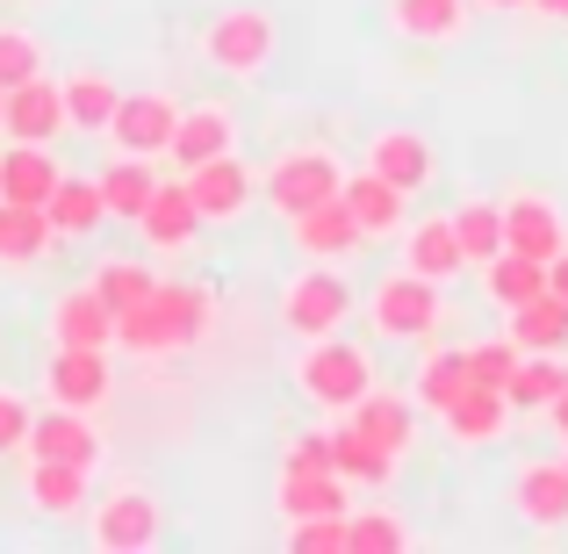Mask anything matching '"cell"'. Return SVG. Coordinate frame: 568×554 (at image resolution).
Instances as JSON below:
<instances>
[{
    "label": "cell",
    "mask_w": 568,
    "mask_h": 554,
    "mask_svg": "<svg viewBox=\"0 0 568 554\" xmlns=\"http://www.w3.org/2000/svg\"><path fill=\"white\" fill-rule=\"evenodd\" d=\"M58 87H65V123H72V130H87V138H109L123 87H115L109 72H65Z\"/></svg>",
    "instance_id": "30"
},
{
    "label": "cell",
    "mask_w": 568,
    "mask_h": 554,
    "mask_svg": "<svg viewBox=\"0 0 568 554\" xmlns=\"http://www.w3.org/2000/svg\"><path fill=\"white\" fill-rule=\"evenodd\" d=\"M29 425H37L29 396H22V389H0V461H8V454H29Z\"/></svg>",
    "instance_id": "43"
},
{
    "label": "cell",
    "mask_w": 568,
    "mask_h": 554,
    "mask_svg": "<svg viewBox=\"0 0 568 554\" xmlns=\"http://www.w3.org/2000/svg\"><path fill=\"white\" fill-rule=\"evenodd\" d=\"M532 14H547V22H568V0H532Z\"/></svg>",
    "instance_id": "47"
},
{
    "label": "cell",
    "mask_w": 568,
    "mask_h": 554,
    "mask_svg": "<svg viewBox=\"0 0 568 554\" xmlns=\"http://www.w3.org/2000/svg\"><path fill=\"white\" fill-rule=\"evenodd\" d=\"M65 181V167L51 159V144H8L0 152V202H51V188Z\"/></svg>",
    "instance_id": "24"
},
{
    "label": "cell",
    "mask_w": 568,
    "mask_h": 554,
    "mask_svg": "<svg viewBox=\"0 0 568 554\" xmlns=\"http://www.w3.org/2000/svg\"><path fill=\"white\" fill-rule=\"evenodd\" d=\"M152 194H159V173H152V159H130V152H123L109 173H101V202H109V223H138Z\"/></svg>",
    "instance_id": "34"
},
{
    "label": "cell",
    "mask_w": 568,
    "mask_h": 554,
    "mask_svg": "<svg viewBox=\"0 0 568 554\" xmlns=\"http://www.w3.org/2000/svg\"><path fill=\"white\" fill-rule=\"evenodd\" d=\"M43 396L65 403V411H101V403L115 396L109 346H51V361H43Z\"/></svg>",
    "instance_id": "9"
},
{
    "label": "cell",
    "mask_w": 568,
    "mask_h": 554,
    "mask_svg": "<svg viewBox=\"0 0 568 554\" xmlns=\"http://www.w3.org/2000/svg\"><path fill=\"white\" fill-rule=\"evenodd\" d=\"M511 339L518 353H568V295H532V303L511 310Z\"/></svg>",
    "instance_id": "33"
},
{
    "label": "cell",
    "mask_w": 568,
    "mask_h": 554,
    "mask_svg": "<svg viewBox=\"0 0 568 554\" xmlns=\"http://www.w3.org/2000/svg\"><path fill=\"white\" fill-rule=\"evenodd\" d=\"M43 72V43L22 22H0V87H22Z\"/></svg>",
    "instance_id": "41"
},
{
    "label": "cell",
    "mask_w": 568,
    "mask_h": 554,
    "mask_svg": "<svg viewBox=\"0 0 568 554\" xmlns=\"http://www.w3.org/2000/svg\"><path fill=\"white\" fill-rule=\"evenodd\" d=\"M288 238H295V252H303V260H324V266H346L353 252L367 245V231L353 223L346 194H332V202H317V209H303V216H288Z\"/></svg>",
    "instance_id": "13"
},
{
    "label": "cell",
    "mask_w": 568,
    "mask_h": 554,
    "mask_svg": "<svg viewBox=\"0 0 568 554\" xmlns=\"http://www.w3.org/2000/svg\"><path fill=\"white\" fill-rule=\"evenodd\" d=\"M518 339L504 332V339H483V346H468V382H483V389H511V374H518Z\"/></svg>",
    "instance_id": "40"
},
{
    "label": "cell",
    "mask_w": 568,
    "mask_h": 554,
    "mask_svg": "<svg viewBox=\"0 0 568 554\" xmlns=\"http://www.w3.org/2000/svg\"><path fill=\"white\" fill-rule=\"evenodd\" d=\"M561 389H568V353H526L504 396H511V411H547Z\"/></svg>",
    "instance_id": "36"
},
{
    "label": "cell",
    "mask_w": 568,
    "mask_h": 554,
    "mask_svg": "<svg viewBox=\"0 0 568 554\" xmlns=\"http://www.w3.org/2000/svg\"><path fill=\"white\" fill-rule=\"evenodd\" d=\"M209 324H216V295H209L202 281H159L152 303L115 318V346L138 353V361H166V353L202 346Z\"/></svg>",
    "instance_id": "1"
},
{
    "label": "cell",
    "mask_w": 568,
    "mask_h": 554,
    "mask_svg": "<svg viewBox=\"0 0 568 554\" xmlns=\"http://www.w3.org/2000/svg\"><path fill=\"white\" fill-rule=\"evenodd\" d=\"M454 231H460V245H468V266L497 260V252H504V202H489V194H468V202L454 209Z\"/></svg>",
    "instance_id": "37"
},
{
    "label": "cell",
    "mask_w": 568,
    "mask_h": 554,
    "mask_svg": "<svg viewBox=\"0 0 568 554\" xmlns=\"http://www.w3.org/2000/svg\"><path fill=\"white\" fill-rule=\"evenodd\" d=\"M547 425H555V432H561V440H568V389H561V396H555V403H547Z\"/></svg>",
    "instance_id": "46"
},
{
    "label": "cell",
    "mask_w": 568,
    "mask_h": 554,
    "mask_svg": "<svg viewBox=\"0 0 568 554\" xmlns=\"http://www.w3.org/2000/svg\"><path fill=\"white\" fill-rule=\"evenodd\" d=\"M504 245H511V252H532V260H561V252H568L561 202H547L540 188L504 194Z\"/></svg>",
    "instance_id": "12"
},
{
    "label": "cell",
    "mask_w": 568,
    "mask_h": 554,
    "mask_svg": "<svg viewBox=\"0 0 568 554\" xmlns=\"http://www.w3.org/2000/svg\"><path fill=\"white\" fill-rule=\"evenodd\" d=\"M561 461H568V454H561Z\"/></svg>",
    "instance_id": "50"
},
{
    "label": "cell",
    "mask_w": 568,
    "mask_h": 554,
    "mask_svg": "<svg viewBox=\"0 0 568 554\" xmlns=\"http://www.w3.org/2000/svg\"><path fill=\"white\" fill-rule=\"evenodd\" d=\"M403 266L410 274H425V281H454V274H468V245H460V231H454V216H417V223H403Z\"/></svg>",
    "instance_id": "16"
},
{
    "label": "cell",
    "mask_w": 568,
    "mask_h": 554,
    "mask_svg": "<svg viewBox=\"0 0 568 554\" xmlns=\"http://www.w3.org/2000/svg\"><path fill=\"white\" fill-rule=\"evenodd\" d=\"M0 138H8V87H0Z\"/></svg>",
    "instance_id": "49"
},
{
    "label": "cell",
    "mask_w": 568,
    "mask_h": 554,
    "mask_svg": "<svg viewBox=\"0 0 568 554\" xmlns=\"http://www.w3.org/2000/svg\"><path fill=\"white\" fill-rule=\"evenodd\" d=\"M346 475L338 469H281V483H274V504H281V518H317V512H346Z\"/></svg>",
    "instance_id": "23"
},
{
    "label": "cell",
    "mask_w": 568,
    "mask_h": 554,
    "mask_svg": "<svg viewBox=\"0 0 568 554\" xmlns=\"http://www.w3.org/2000/svg\"><path fill=\"white\" fill-rule=\"evenodd\" d=\"M187 194H194V209H202V223H237L252 209V194H260V181H252V167L237 152H223V159H202V167H187L181 173Z\"/></svg>",
    "instance_id": "11"
},
{
    "label": "cell",
    "mask_w": 568,
    "mask_h": 554,
    "mask_svg": "<svg viewBox=\"0 0 568 554\" xmlns=\"http://www.w3.org/2000/svg\"><path fill=\"white\" fill-rule=\"evenodd\" d=\"M388 29L410 43H460L468 37V0H388Z\"/></svg>",
    "instance_id": "25"
},
{
    "label": "cell",
    "mask_w": 568,
    "mask_h": 554,
    "mask_svg": "<svg viewBox=\"0 0 568 554\" xmlns=\"http://www.w3.org/2000/svg\"><path fill=\"white\" fill-rule=\"evenodd\" d=\"M29 454L101 469L109 446H101V432H94V411H65V403H51V411H37V425H29Z\"/></svg>",
    "instance_id": "14"
},
{
    "label": "cell",
    "mask_w": 568,
    "mask_h": 554,
    "mask_svg": "<svg viewBox=\"0 0 568 554\" xmlns=\"http://www.w3.org/2000/svg\"><path fill=\"white\" fill-rule=\"evenodd\" d=\"M346 417H353V425H361L367 440L382 446V454H396V461L410 454V432H417V403H410V396H388V389H367V396L353 403Z\"/></svg>",
    "instance_id": "26"
},
{
    "label": "cell",
    "mask_w": 568,
    "mask_h": 554,
    "mask_svg": "<svg viewBox=\"0 0 568 554\" xmlns=\"http://www.w3.org/2000/svg\"><path fill=\"white\" fill-rule=\"evenodd\" d=\"M483 295L511 318L518 303H532V295H547V260H532V252H511L504 245L497 260H483Z\"/></svg>",
    "instance_id": "28"
},
{
    "label": "cell",
    "mask_w": 568,
    "mask_h": 554,
    "mask_svg": "<svg viewBox=\"0 0 568 554\" xmlns=\"http://www.w3.org/2000/svg\"><path fill=\"white\" fill-rule=\"evenodd\" d=\"M346 318H353V289L324 260H310L281 289V332H295V339H332V332H346Z\"/></svg>",
    "instance_id": "6"
},
{
    "label": "cell",
    "mask_w": 568,
    "mask_h": 554,
    "mask_svg": "<svg viewBox=\"0 0 568 554\" xmlns=\"http://www.w3.org/2000/svg\"><path fill=\"white\" fill-rule=\"evenodd\" d=\"M439 425L454 432L460 446H489L504 425H511V396H504V389H483V382H468V389L454 396V411L439 417Z\"/></svg>",
    "instance_id": "27"
},
{
    "label": "cell",
    "mask_w": 568,
    "mask_h": 554,
    "mask_svg": "<svg viewBox=\"0 0 568 554\" xmlns=\"http://www.w3.org/2000/svg\"><path fill=\"white\" fill-rule=\"evenodd\" d=\"M152 289H159V274L144 260H101L94 266V295L123 318V310H138V303H152Z\"/></svg>",
    "instance_id": "38"
},
{
    "label": "cell",
    "mask_w": 568,
    "mask_h": 554,
    "mask_svg": "<svg viewBox=\"0 0 568 554\" xmlns=\"http://www.w3.org/2000/svg\"><path fill=\"white\" fill-rule=\"evenodd\" d=\"M511 504L532 533H555L568 518V461H526L511 483Z\"/></svg>",
    "instance_id": "21"
},
{
    "label": "cell",
    "mask_w": 568,
    "mask_h": 554,
    "mask_svg": "<svg viewBox=\"0 0 568 554\" xmlns=\"http://www.w3.org/2000/svg\"><path fill=\"white\" fill-rule=\"evenodd\" d=\"M22 497H29V512H37V518H87V504H94V469H80V461H43V454H29Z\"/></svg>",
    "instance_id": "10"
},
{
    "label": "cell",
    "mask_w": 568,
    "mask_h": 554,
    "mask_svg": "<svg viewBox=\"0 0 568 554\" xmlns=\"http://www.w3.org/2000/svg\"><path fill=\"white\" fill-rule=\"evenodd\" d=\"M281 469H332V432H303V440H288V461Z\"/></svg>",
    "instance_id": "44"
},
{
    "label": "cell",
    "mask_w": 568,
    "mask_h": 554,
    "mask_svg": "<svg viewBox=\"0 0 568 554\" xmlns=\"http://www.w3.org/2000/svg\"><path fill=\"white\" fill-rule=\"evenodd\" d=\"M367 167L382 173V181H396L403 194H417L439 173V152H432V138L425 130H403V123H388V130H375L367 138Z\"/></svg>",
    "instance_id": "15"
},
{
    "label": "cell",
    "mask_w": 568,
    "mask_h": 554,
    "mask_svg": "<svg viewBox=\"0 0 568 554\" xmlns=\"http://www.w3.org/2000/svg\"><path fill=\"white\" fill-rule=\"evenodd\" d=\"M173 130H181V101L166 87H138V94L115 101V123H109V144L130 159H166Z\"/></svg>",
    "instance_id": "8"
},
{
    "label": "cell",
    "mask_w": 568,
    "mask_h": 554,
    "mask_svg": "<svg viewBox=\"0 0 568 554\" xmlns=\"http://www.w3.org/2000/svg\"><path fill=\"white\" fill-rule=\"evenodd\" d=\"M475 8H489V14H511V8H532V0H475Z\"/></svg>",
    "instance_id": "48"
},
{
    "label": "cell",
    "mask_w": 568,
    "mask_h": 554,
    "mask_svg": "<svg viewBox=\"0 0 568 554\" xmlns=\"http://www.w3.org/2000/svg\"><path fill=\"white\" fill-rule=\"evenodd\" d=\"M295 389H303V403H317V411H353V403L375 389V361H367V346H353V339H303V353H295Z\"/></svg>",
    "instance_id": "2"
},
{
    "label": "cell",
    "mask_w": 568,
    "mask_h": 554,
    "mask_svg": "<svg viewBox=\"0 0 568 554\" xmlns=\"http://www.w3.org/2000/svg\"><path fill=\"white\" fill-rule=\"evenodd\" d=\"M194 231H202V209H194L187 181H159V194L144 202V216H138V238L152 252H187Z\"/></svg>",
    "instance_id": "20"
},
{
    "label": "cell",
    "mask_w": 568,
    "mask_h": 554,
    "mask_svg": "<svg viewBox=\"0 0 568 554\" xmlns=\"http://www.w3.org/2000/svg\"><path fill=\"white\" fill-rule=\"evenodd\" d=\"M367 324H375L382 339H396V346H425L432 332H439V281L425 274H382L375 289H367Z\"/></svg>",
    "instance_id": "5"
},
{
    "label": "cell",
    "mask_w": 568,
    "mask_h": 554,
    "mask_svg": "<svg viewBox=\"0 0 568 554\" xmlns=\"http://www.w3.org/2000/svg\"><path fill=\"white\" fill-rule=\"evenodd\" d=\"M338 188H346V159H338L332 144H288L260 181V194L274 202V216H303V209L332 202Z\"/></svg>",
    "instance_id": "4"
},
{
    "label": "cell",
    "mask_w": 568,
    "mask_h": 554,
    "mask_svg": "<svg viewBox=\"0 0 568 554\" xmlns=\"http://www.w3.org/2000/svg\"><path fill=\"white\" fill-rule=\"evenodd\" d=\"M547 289L568 295V252H561V260H547Z\"/></svg>",
    "instance_id": "45"
},
{
    "label": "cell",
    "mask_w": 568,
    "mask_h": 554,
    "mask_svg": "<svg viewBox=\"0 0 568 554\" xmlns=\"http://www.w3.org/2000/svg\"><path fill=\"white\" fill-rule=\"evenodd\" d=\"M410 547V526L396 512H353L346 518V554H403Z\"/></svg>",
    "instance_id": "39"
},
{
    "label": "cell",
    "mask_w": 568,
    "mask_h": 554,
    "mask_svg": "<svg viewBox=\"0 0 568 554\" xmlns=\"http://www.w3.org/2000/svg\"><path fill=\"white\" fill-rule=\"evenodd\" d=\"M288 547H295V554H346V512L288 518Z\"/></svg>",
    "instance_id": "42"
},
{
    "label": "cell",
    "mask_w": 568,
    "mask_h": 554,
    "mask_svg": "<svg viewBox=\"0 0 568 554\" xmlns=\"http://www.w3.org/2000/svg\"><path fill=\"white\" fill-rule=\"evenodd\" d=\"M58 130H72L65 123V87L43 80V72L8 87V138L14 144H58Z\"/></svg>",
    "instance_id": "17"
},
{
    "label": "cell",
    "mask_w": 568,
    "mask_h": 554,
    "mask_svg": "<svg viewBox=\"0 0 568 554\" xmlns=\"http://www.w3.org/2000/svg\"><path fill=\"white\" fill-rule=\"evenodd\" d=\"M332 469L346 475V483H388V475H396V454H382V446L346 417V425H332Z\"/></svg>",
    "instance_id": "35"
},
{
    "label": "cell",
    "mask_w": 568,
    "mask_h": 554,
    "mask_svg": "<svg viewBox=\"0 0 568 554\" xmlns=\"http://www.w3.org/2000/svg\"><path fill=\"white\" fill-rule=\"evenodd\" d=\"M87 533H94V547H109V554H144V547H159V533H166V504H159L144 483H115L109 497L87 504Z\"/></svg>",
    "instance_id": "7"
},
{
    "label": "cell",
    "mask_w": 568,
    "mask_h": 554,
    "mask_svg": "<svg viewBox=\"0 0 568 554\" xmlns=\"http://www.w3.org/2000/svg\"><path fill=\"white\" fill-rule=\"evenodd\" d=\"M460 389H468V353L432 346V339H425V361H417V374H410V403H417V411H432V417H446Z\"/></svg>",
    "instance_id": "29"
},
{
    "label": "cell",
    "mask_w": 568,
    "mask_h": 554,
    "mask_svg": "<svg viewBox=\"0 0 568 554\" xmlns=\"http://www.w3.org/2000/svg\"><path fill=\"white\" fill-rule=\"evenodd\" d=\"M51 346H115V310L94 295V281L51 303Z\"/></svg>",
    "instance_id": "22"
},
{
    "label": "cell",
    "mask_w": 568,
    "mask_h": 554,
    "mask_svg": "<svg viewBox=\"0 0 568 554\" xmlns=\"http://www.w3.org/2000/svg\"><path fill=\"white\" fill-rule=\"evenodd\" d=\"M51 245H58V231L37 202H0V266H37Z\"/></svg>",
    "instance_id": "31"
},
{
    "label": "cell",
    "mask_w": 568,
    "mask_h": 554,
    "mask_svg": "<svg viewBox=\"0 0 568 554\" xmlns=\"http://www.w3.org/2000/svg\"><path fill=\"white\" fill-rule=\"evenodd\" d=\"M346 209H353V223H361L367 238H403V223H410V194H403L396 181H382L375 167H361V173H346Z\"/></svg>",
    "instance_id": "18"
},
{
    "label": "cell",
    "mask_w": 568,
    "mask_h": 554,
    "mask_svg": "<svg viewBox=\"0 0 568 554\" xmlns=\"http://www.w3.org/2000/svg\"><path fill=\"white\" fill-rule=\"evenodd\" d=\"M281 51V22L266 8H223L202 22V58L223 80H260Z\"/></svg>",
    "instance_id": "3"
},
{
    "label": "cell",
    "mask_w": 568,
    "mask_h": 554,
    "mask_svg": "<svg viewBox=\"0 0 568 554\" xmlns=\"http://www.w3.org/2000/svg\"><path fill=\"white\" fill-rule=\"evenodd\" d=\"M43 216H51V231L58 238H94L101 223H109V202H101V181H58L51 188V202H43Z\"/></svg>",
    "instance_id": "32"
},
{
    "label": "cell",
    "mask_w": 568,
    "mask_h": 554,
    "mask_svg": "<svg viewBox=\"0 0 568 554\" xmlns=\"http://www.w3.org/2000/svg\"><path fill=\"white\" fill-rule=\"evenodd\" d=\"M223 152H237V115L223 109V101H202V109H181V130H173V144H166V159L173 167H202V159H223Z\"/></svg>",
    "instance_id": "19"
}]
</instances>
